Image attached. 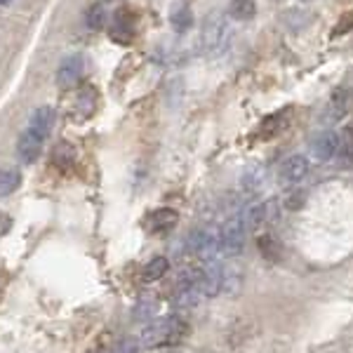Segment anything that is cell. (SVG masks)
Instances as JSON below:
<instances>
[{"instance_id":"cell-1","label":"cell","mask_w":353,"mask_h":353,"mask_svg":"<svg viewBox=\"0 0 353 353\" xmlns=\"http://www.w3.org/2000/svg\"><path fill=\"white\" fill-rule=\"evenodd\" d=\"M186 332H189V325H186L181 318L170 316V318H163V321L151 323V325L144 330V334H141V344H144L146 349H163V346L179 344V341L186 337Z\"/></svg>"},{"instance_id":"cell-2","label":"cell","mask_w":353,"mask_h":353,"mask_svg":"<svg viewBox=\"0 0 353 353\" xmlns=\"http://www.w3.org/2000/svg\"><path fill=\"white\" fill-rule=\"evenodd\" d=\"M231 41V26L226 14L214 12L205 19L203 31H201V48L208 57H217L229 48Z\"/></svg>"},{"instance_id":"cell-3","label":"cell","mask_w":353,"mask_h":353,"mask_svg":"<svg viewBox=\"0 0 353 353\" xmlns=\"http://www.w3.org/2000/svg\"><path fill=\"white\" fill-rule=\"evenodd\" d=\"M245 219L241 214H233L221 224L219 229V252L226 257H238L245 248Z\"/></svg>"},{"instance_id":"cell-4","label":"cell","mask_w":353,"mask_h":353,"mask_svg":"<svg viewBox=\"0 0 353 353\" xmlns=\"http://www.w3.org/2000/svg\"><path fill=\"white\" fill-rule=\"evenodd\" d=\"M309 168H311V163L306 156H299V153L297 156H290L288 161L281 165L278 179H281V184H285V186H294L309 174Z\"/></svg>"},{"instance_id":"cell-5","label":"cell","mask_w":353,"mask_h":353,"mask_svg":"<svg viewBox=\"0 0 353 353\" xmlns=\"http://www.w3.org/2000/svg\"><path fill=\"white\" fill-rule=\"evenodd\" d=\"M337 146H339V134L334 132H318L311 139V156L321 163H327L337 156Z\"/></svg>"},{"instance_id":"cell-6","label":"cell","mask_w":353,"mask_h":353,"mask_svg":"<svg viewBox=\"0 0 353 353\" xmlns=\"http://www.w3.org/2000/svg\"><path fill=\"white\" fill-rule=\"evenodd\" d=\"M43 144H45V139L41 134L33 132L31 128L24 130L19 137V141H17V153H19L21 163L38 161V156H41V151H43Z\"/></svg>"},{"instance_id":"cell-7","label":"cell","mask_w":353,"mask_h":353,"mask_svg":"<svg viewBox=\"0 0 353 353\" xmlns=\"http://www.w3.org/2000/svg\"><path fill=\"white\" fill-rule=\"evenodd\" d=\"M83 57L81 54H73V57H66L64 61H61L59 71H57V83H59V88H73L78 81H81L83 76Z\"/></svg>"},{"instance_id":"cell-8","label":"cell","mask_w":353,"mask_h":353,"mask_svg":"<svg viewBox=\"0 0 353 353\" xmlns=\"http://www.w3.org/2000/svg\"><path fill=\"white\" fill-rule=\"evenodd\" d=\"M176 219H179V214H176L174 210L161 208V210H153V212L149 214L146 226H149V231H153V233H163V231L172 229V226L176 224Z\"/></svg>"},{"instance_id":"cell-9","label":"cell","mask_w":353,"mask_h":353,"mask_svg":"<svg viewBox=\"0 0 353 353\" xmlns=\"http://www.w3.org/2000/svg\"><path fill=\"white\" fill-rule=\"evenodd\" d=\"M28 128H31L33 132L41 134L43 139H48L50 132H52V128H54V109H50V106H41V109H36L31 116Z\"/></svg>"},{"instance_id":"cell-10","label":"cell","mask_w":353,"mask_h":353,"mask_svg":"<svg viewBox=\"0 0 353 353\" xmlns=\"http://www.w3.org/2000/svg\"><path fill=\"white\" fill-rule=\"evenodd\" d=\"M271 208H273V203L252 205V208L248 210V214H245V226H248V229H252V231L261 229V226L271 219Z\"/></svg>"},{"instance_id":"cell-11","label":"cell","mask_w":353,"mask_h":353,"mask_svg":"<svg viewBox=\"0 0 353 353\" xmlns=\"http://www.w3.org/2000/svg\"><path fill=\"white\" fill-rule=\"evenodd\" d=\"M229 14L236 21H250L257 14V0H229Z\"/></svg>"},{"instance_id":"cell-12","label":"cell","mask_w":353,"mask_h":353,"mask_svg":"<svg viewBox=\"0 0 353 353\" xmlns=\"http://www.w3.org/2000/svg\"><path fill=\"white\" fill-rule=\"evenodd\" d=\"M21 184V174L19 170H12V168H3L0 170V198L10 196L19 189Z\"/></svg>"},{"instance_id":"cell-13","label":"cell","mask_w":353,"mask_h":353,"mask_svg":"<svg viewBox=\"0 0 353 353\" xmlns=\"http://www.w3.org/2000/svg\"><path fill=\"white\" fill-rule=\"evenodd\" d=\"M337 165L341 168H349L353 163V137H351V130L339 134V146H337Z\"/></svg>"},{"instance_id":"cell-14","label":"cell","mask_w":353,"mask_h":353,"mask_svg":"<svg viewBox=\"0 0 353 353\" xmlns=\"http://www.w3.org/2000/svg\"><path fill=\"white\" fill-rule=\"evenodd\" d=\"M170 269V261L165 259V257H153L149 264H146V269H144V281L146 283H153V281H161V278L168 273Z\"/></svg>"},{"instance_id":"cell-15","label":"cell","mask_w":353,"mask_h":353,"mask_svg":"<svg viewBox=\"0 0 353 353\" xmlns=\"http://www.w3.org/2000/svg\"><path fill=\"white\" fill-rule=\"evenodd\" d=\"M193 24V14H191V10L189 8H179L176 12L172 14V26H174V31L176 33H184V31H189Z\"/></svg>"},{"instance_id":"cell-16","label":"cell","mask_w":353,"mask_h":353,"mask_svg":"<svg viewBox=\"0 0 353 353\" xmlns=\"http://www.w3.org/2000/svg\"><path fill=\"white\" fill-rule=\"evenodd\" d=\"M94 90L92 88H85L81 90V94H78V111H81L83 118H88L90 113L94 111Z\"/></svg>"},{"instance_id":"cell-17","label":"cell","mask_w":353,"mask_h":353,"mask_svg":"<svg viewBox=\"0 0 353 353\" xmlns=\"http://www.w3.org/2000/svg\"><path fill=\"white\" fill-rule=\"evenodd\" d=\"M106 21V14H104V8L101 5H92V8L88 10V24L90 28H101Z\"/></svg>"},{"instance_id":"cell-18","label":"cell","mask_w":353,"mask_h":353,"mask_svg":"<svg viewBox=\"0 0 353 353\" xmlns=\"http://www.w3.org/2000/svg\"><path fill=\"white\" fill-rule=\"evenodd\" d=\"M137 351H139V341L132 339V337L121 339V341H118V344L111 349V353H137Z\"/></svg>"},{"instance_id":"cell-19","label":"cell","mask_w":353,"mask_h":353,"mask_svg":"<svg viewBox=\"0 0 353 353\" xmlns=\"http://www.w3.org/2000/svg\"><path fill=\"white\" fill-rule=\"evenodd\" d=\"M351 28H353V12H346V14L337 21V26L332 28V38L344 36V33H349Z\"/></svg>"},{"instance_id":"cell-20","label":"cell","mask_w":353,"mask_h":353,"mask_svg":"<svg viewBox=\"0 0 353 353\" xmlns=\"http://www.w3.org/2000/svg\"><path fill=\"white\" fill-rule=\"evenodd\" d=\"M259 248H261V252H264L269 259H276V257H278V245L273 243V238H271V236H264V238H261V241H259Z\"/></svg>"},{"instance_id":"cell-21","label":"cell","mask_w":353,"mask_h":353,"mask_svg":"<svg viewBox=\"0 0 353 353\" xmlns=\"http://www.w3.org/2000/svg\"><path fill=\"white\" fill-rule=\"evenodd\" d=\"M276 128H278V121H276V118H269V121L261 125V134H264V139H271V134L276 132Z\"/></svg>"},{"instance_id":"cell-22","label":"cell","mask_w":353,"mask_h":353,"mask_svg":"<svg viewBox=\"0 0 353 353\" xmlns=\"http://www.w3.org/2000/svg\"><path fill=\"white\" fill-rule=\"evenodd\" d=\"M8 3H12V0H0V8H3V5H8Z\"/></svg>"}]
</instances>
